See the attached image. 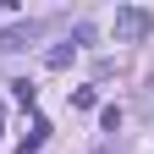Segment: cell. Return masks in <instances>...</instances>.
I'll return each instance as SVG.
<instances>
[{"mask_svg": "<svg viewBox=\"0 0 154 154\" xmlns=\"http://www.w3.org/2000/svg\"><path fill=\"white\" fill-rule=\"evenodd\" d=\"M110 33H116V44H143V38L154 33V11L149 6H116Z\"/></svg>", "mask_w": 154, "mask_h": 154, "instance_id": "cell-1", "label": "cell"}, {"mask_svg": "<svg viewBox=\"0 0 154 154\" xmlns=\"http://www.w3.org/2000/svg\"><path fill=\"white\" fill-rule=\"evenodd\" d=\"M44 33H50V22H17V28H0V55L28 50V44H38Z\"/></svg>", "mask_w": 154, "mask_h": 154, "instance_id": "cell-2", "label": "cell"}, {"mask_svg": "<svg viewBox=\"0 0 154 154\" xmlns=\"http://www.w3.org/2000/svg\"><path fill=\"white\" fill-rule=\"evenodd\" d=\"M44 138H50V121H44V116H33V127H28V138L17 143V154H38V149H44Z\"/></svg>", "mask_w": 154, "mask_h": 154, "instance_id": "cell-3", "label": "cell"}, {"mask_svg": "<svg viewBox=\"0 0 154 154\" xmlns=\"http://www.w3.org/2000/svg\"><path fill=\"white\" fill-rule=\"evenodd\" d=\"M72 55H77V44L66 38V44H55V50L44 55V66H50V72H66V66H72Z\"/></svg>", "mask_w": 154, "mask_h": 154, "instance_id": "cell-4", "label": "cell"}, {"mask_svg": "<svg viewBox=\"0 0 154 154\" xmlns=\"http://www.w3.org/2000/svg\"><path fill=\"white\" fill-rule=\"evenodd\" d=\"M99 127H105V132H121V110L105 105V110H99Z\"/></svg>", "mask_w": 154, "mask_h": 154, "instance_id": "cell-5", "label": "cell"}, {"mask_svg": "<svg viewBox=\"0 0 154 154\" xmlns=\"http://www.w3.org/2000/svg\"><path fill=\"white\" fill-rule=\"evenodd\" d=\"M72 105H77V110H94V105H99V94H94V88H77V94H72Z\"/></svg>", "mask_w": 154, "mask_h": 154, "instance_id": "cell-6", "label": "cell"}, {"mask_svg": "<svg viewBox=\"0 0 154 154\" xmlns=\"http://www.w3.org/2000/svg\"><path fill=\"white\" fill-rule=\"evenodd\" d=\"M149 110H154V94H149Z\"/></svg>", "mask_w": 154, "mask_h": 154, "instance_id": "cell-7", "label": "cell"}]
</instances>
